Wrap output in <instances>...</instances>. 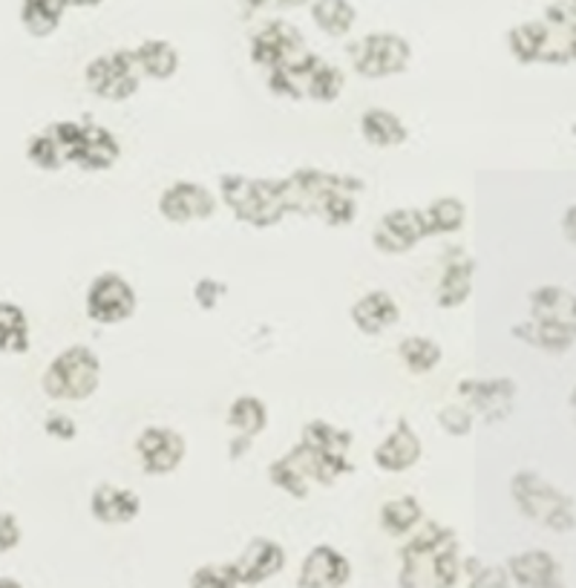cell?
Here are the masks:
<instances>
[{
	"label": "cell",
	"mask_w": 576,
	"mask_h": 588,
	"mask_svg": "<svg viewBox=\"0 0 576 588\" xmlns=\"http://www.w3.org/2000/svg\"><path fill=\"white\" fill-rule=\"evenodd\" d=\"M220 197L228 211L251 229H274L286 220V208L280 197V179L245 174H222Z\"/></svg>",
	"instance_id": "obj_1"
},
{
	"label": "cell",
	"mask_w": 576,
	"mask_h": 588,
	"mask_svg": "<svg viewBox=\"0 0 576 588\" xmlns=\"http://www.w3.org/2000/svg\"><path fill=\"white\" fill-rule=\"evenodd\" d=\"M510 497L524 520L551 528L556 534L574 531V499L533 470H519L510 479Z\"/></svg>",
	"instance_id": "obj_2"
},
{
	"label": "cell",
	"mask_w": 576,
	"mask_h": 588,
	"mask_svg": "<svg viewBox=\"0 0 576 588\" xmlns=\"http://www.w3.org/2000/svg\"><path fill=\"white\" fill-rule=\"evenodd\" d=\"M101 384V358L90 346H67L49 360L41 390L53 401H87Z\"/></svg>",
	"instance_id": "obj_3"
},
{
	"label": "cell",
	"mask_w": 576,
	"mask_h": 588,
	"mask_svg": "<svg viewBox=\"0 0 576 588\" xmlns=\"http://www.w3.org/2000/svg\"><path fill=\"white\" fill-rule=\"evenodd\" d=\"M554 21V30L547 23H522L508 35L510 53L522 64H568L574 58V15L571 7Z\"/></svg>",
	"instance_id": "obj_4"
},
{
	"label": "cell",
	"mask_w": 576,
	"mask_h": 588,
	"mask_svg": "<svg viewBox=\"0 0 576 588\" xmlns=\"http://www.w3.org/2000/svg\"><path fill=\"white\" fill-rule=\"evenodd\" d=\"M84 85L92 96H99L104 101H128L139 92L142 76H139L136 62L130 49H115V53L99 55L92 58L84 69Z\"/></svg>",
	"instance_id": "obj_5"
},
{
	"label": "cell",
	"mask_w": 576,
	"mask_h": 588,
	"mask_svg": "<svg viewBox=\"0 0 576 588\" xmlns=\"http://www.w3.org/2000/svg\"><path fill=\"white\" fill-rule=\"evenodd\" d=\"M84 309L92 323L101 326H115V323L130 321L139 309V295L128 277L115 275V271H101L90 286H87V298Z\"/></svg>",
	"instance_id": "obj_6"
},
{
	"label": "cell",
	"mask_w": 576,
	"mask_h": 588,
	"mask_svg": "<svg viewBox=\"0 0 576 588\" xmlns=\"http://www.w3.org/2000/svg\"><path fill=\"white\" fill-rule=\"evenodd\" d=\"M350 179V174H332L320 168H297L280 179V197L286 214L318 217L323 202L334 188H341Z\"/></svg>",
	"instance_id": "obj_7"
},
{
	"label": "cell",
	"mask_w": 576,
	"mask_h": 588,
	"mask_svg": "<svg viewBox=\"0 0 576 588\" xmlns=\"http://www.w3.org/2000/svg\"><path fill=\"white\" fill-rule=\"evenodd\" d=\"M355 73L364 78H389L410 67L412 49L401 35L392 32H375L357 41L350 49Z\"/></svg>",
	"instance_id": "obj_8"
},
{
	"label": "cell",
	"mask_w": 576,
	"mask_h": 588,
	"mask_svg": "<svg viewBox=\"0 0 576 588\" xmlns=\"http://www.w3.org/2000/svg\"><path fill=\"white\" fill-rule=\"evenodd\" d=\"M139 465L147 476H170L182 467L188 456V442L179 430L165 428V424H151L144 428L136 439Z\"/></svg>",
	"instance_id": "obj_9"
},
{
	"label": "cell",
	"mask_w": 576,
	"mask_h": 588,
	"mask_svg": "<svg viewBox=\"0 0 576 588\" xmlns=\"http://www.w3.org/2000/svg\"><path fill=\"white\" fill-rule=\"evenodd\" d=\"M455 536L453 528L441 525V522H421L416 528V536L401 548V574H398V586L401 588H427V574L435 551Z\"/></svg>",
	"instance_id": "obj_10"
},
{
	"label": "cell",
	"mask_w": 576,
	"mask_h": 588,
	"mask_svg": "<svg viewBox=\"0 0 576 588\" xmlns=\"http://www.w3.org/2000/svg\"><path fill=\"white\" fill-rule=\"evenodd\" d=\"M159 214L170 225H193V222H206L217 214V197L208 191L206 185L179 179V182L167 185L159 193Z\"/></svg>",
	"instance_id": "obj_11"
},
{
	"label": "cell",
	"mask_w": 576,
	"mask_h": 588,
	"mask_svg": "<svg viewBox=\"0 0 576 588\" xmlns=\"http://www.w3.org/2000/svg\"><path fill=\"white\" fill-rule=\"evenodd\" d=\"M427 240L424 217H421V208H395L380 217L375 231H372V245L378 248L380 254H410L418 243Z\"/></svg>",
	"instance_id": "obj_12"
},
{
	"label": "cell",
	"mask_w": 576,
	"mask_h": 588,
	"mask_svg": "<svg viewBox=\"0 0 576 588\" xmlns=\"http://www.w3.org/2000/svg\"><path fill=\"white\" fill-rule=\"evenodd\" d=\"M458 396L467 401V410H476L487 424H499L513 413L516 381L513 378H467L458 384Z\"/></svg>",
	"instance_id": "obj_13"
},
{
	"label": "cell",
	"mask_w": 576,
	"mask_h": 588,
	"mask_svg": "<svg viewBox=\"0 0 576 588\" xmlns=\"http://www.w3.org/2000/svg\"><path fill=\"white\" fill-rule=\"evenodd\" d=\"M421 453H424V444H421L416 428L407 419H398L395 428L384 436V442L375 447L372 462L384 474H407L421 462Z\"/></svg>",
	"instance_id": "obj_14"
},
{
	"label": "cell",
	"mask_w": 576,
	"mask_h": 588,
	"mask_svg": "<svg viewBox=\"0 0 576 588\" xmlns=\"http://www.w3.org/2000/svg\"><path fill=\"white\" fill-rule=\"evenodd\" d=\"M286 548L277 540L254 536L243 548V554L234 559L236 580H240V586H263L272 577H277L286 568Z\"/></svg>",
	"instance_id": "obj_15"
},
{
	"label": "cell",
	"mask_w": 576,
	"mask_h": 588,
	"mask_svg": "<svg viewBox=\"0 0 576 588\" xmlns=\"http://www.w3.org/2000/svg\"><path fill=\"white\" fill-rule=\"evenodd\" d=\"M119 159H122V142L115 138V133L104 124L84 122L69 165H76L87 174H101V170L113 168Z\"/></svg>",
	"instance_id": "obj_16"
},
{
	"label": "cell",
	"mask_w": 576,
	"mask_h": 588,
	"mask_svg": "<svg viewBox=\"0 0 576 588\" xmlns=\"http://www.w3.org/2000/svg\"><path fill=\"white\" fill-rule=\"evenodd\" d=\"M303 35L291 23H268L251 38V62L266 69H277L297 55H303Z\"/></svg>",
	"instance_id": "obj_17"
},
{
	"label": "cell",
	"mask_w": 576,
	"mask_h": 588,
	"mask_svg": "<svg viewBox=\"0 0 576 588\" xmlns=\"http://www.w3.org/2000/svg\"><path fill=\"white\" fill-rule=\"evenodd\" d=\"M352 580V563L334 545H314L300 563L297 588H343Z\"/></svg>",
	"instance_id": "obj_18"
},
{
	"label": "cell",
	"mask_w": 576,
	"mask_h": 588,
	"mask_svg": "<svg viewBox=\"0 0 576 588\" xmlns=\"http://www.w3.org/2000/svg\"><path fill=\"white\" fill-rule=\"evenodd\" d=\"M510 583L519 588H568L565 577H562L560 559L547 551H522L508 559Z\"/></svg>",
	"instance_id": "obj_19"
},
{
	"label": "cell",
	"mask_w": 576,
	"mask_h": 588,
	"mask_svg": "<svg viewBox=\"0 0 576 588\" xmlns=\"http://www.w3.org/2000/svg\"><path fill=\"white\" fill-rule=\"evenodd\" d=\"M350 318L361 335L378 337L401 321V306H398V300L389 291L372 289L352 303Z\"/></svg>",
	"instance_id": "obj_20"
},
{
	"label": "cell",
	"mask_w": 576,
	"mask_h": 588,
	"mask_svg": "<svg viewBox=\"0 0 576 588\" xmlns=\"http://www.w3.org/2000/svg\"><path fill=\"white\" fill-rule=\"evenodd\" d=\"M90 513L101 525H130L142 513V497L122 485L101 481L99 488L92 490Z\"/></svg>",
	"instance_id": "obj_21"
},
{
	"label": "cell",
	"mask_w": 576,
	"mask_h": 588,
	"mask_svg": "<svg viewBox=\"0 0 576 588\" xmlns=\"http://www.w3.org/2000/svg\"><path fill=\"white\" fill-rule=\"evenodd\" d=\"M522 344L536 346L551 355H562L574 346L576 321H556V318H528L524 323H516L510 329Z\"/></svg>",
	"instance_id": "obj_22"
},
{
	"label": "cell",
	"mask_w": 576,
	"mask_h": 588,
	"mask_svg": "<svg viewBox=\"0 0 576 588\" xmlns=\"http://www.w3.org/2000/svg\"><path fill=\"white\" fill-rule=\"evenodd\" d=\"M473 291V257L462 252V248H450L444 257V271L435 286V303L439 309H458L467 303Z\"/></svg>",
	"instance_id": "obj_23"
},
{
	"label": "cell",
	"mask_w": 576,
	"mask_h": 588,
	"mask_svg": "<svg viewBox=\"0 0 576 588\" xmlns=\"http://www.w3.org/2000/svg\"><path fill=\"white\" fill-rule=\"evenodd\" d=\"M361 136L364 142H369L372 147H401L410 131L398 113L387 108H369L361 115Z\"/></svg>",
	"instance_id": "obj_24"
},
{
	"label": "cell",
	"mask_w": 576,
	"mask_h": 588,
	"mask_svg": "<svg viewBox=\"0 0 576 588\" xmlns=\"http://www.w3.org/2000/svg\"><path fill=\"white\" fill-rule=\"evenodd\" d=\"M378 522L380 531L387 536H407L424 522V508H421V502L416 497L403 493V497L387 499V502L380 504Z\"/></svg>",
	"instance_id": "obj_25"
},
{
	"label": "cell",
	"mask_w": 576,
	"mask_h": 588,
	"mask_svg": "<svg viewBox=\"0 0 576 588\" xmlns=\"http://www.w3.org/2000/svg\"><path fill=\"white\" fill-rule=\"evenodd\" d=\"M228 428L236 430L240 439L251 442V439H257L266 433L268 428V407L263 398L257 396H236L228 407Z\"/></svg>",
	"instance_id": "obj_26"
},
{
	"label": "cell",
	"mask_w": 576,
	"mask_h": 588,
	"mask_svg": "<svg viewBox=\"0 0 576 588\" xmlns=\"http://www.w3.org/2000/svg\"><path fill=\"white\" fill-rule=\"evenodd\" d=\"M133 62H136L139 76H147L153 81H167L176 76L179 69V53L167 41H144L139 49H130Z\"/></svg>",
	"instance_id": "obj_27"
},
{
	"label": "cell",
	"mask_w": 576,
	"mask_h": 588,
	"mask_svg": "<svg viewBox=\"0 0 576 588\" xmlns=\"http://www.w3.org/2000/svg\"><path fill=\"white\" fill-rule=\"evenodd\" d=\"M366 185L357 179V176H350L341 188H334L326 197L323 208H320V220L326 222L329 229H346L352 222L357 220V193L364 191Z\"/></svg>",
	"instance_id": "obj_28"
},
{
	"label": "cell",
	"mask_w": 576,
	"mask_h": 588,
	"mask_svg": "<svg viewBox=\"0 0 576 588\" xmlns=\"http://www.w3.org/2000/svg\"><path fill=\"white\" fill-rule=\"evenodd\" d=\"M421 217H424L427 240L447 237V234H455V231L464 229L467 208H464V202L458 197H439L432 199L427 208H421Z\"/></svg>",
	"instance_id": "obj_29"
},
{
	"label": "cell",
	"mask_w": 576,
	"mask_h": 588,
	"mask_svg": "<svg viewBox=\"0 0 576 588\" xmlns=\"http://www.w3.org/2000/svg\"><path fill=\"white\" fill-rule=\"evenodd\" d=\"M318 62H320L318 55L303 53L297 55V58H291L288 64H283V67L268 69V87H272L274 96H283V99L291 101L303 99L306 78H309V73L314 69V64Z\"/></svg>",
	"instance_id": "obj_30"
},
{
	"label": "cell",
	"mask_w": 576,
	"mask_h": 588,
	"mask_svg": "<svg viewBox=\"0 0 576 588\" xmlns=\"http://www.w3.org/2000/svg\"><path fill=\"white\" fill-rule=\"evenodd\" d=\"M0 352L23 355L30 352V318L18 303L0 300Z\"/></svg>",
	"instance_id": "obj_31"
},
{
	"label": "cell",
	"mask_w": 576,
	"mask_h": 588,
	"mask_svg": "<svg viewBox=\"0 0 576 588\" xmlns=\"http://www.w3.org/2000/svg\"><path fill=\"white\" fill-rule=\"evenodd\" d=\"M441 358H444L441 344H435V341L427 335H410L398 344V360H401L407 373L412 375L432 373V369L441 364Z\"/></svg>",
	"instance_id": "obj_32"
},
{
	"label": "cell",
	"mask_w": 576,
	"mask_h": 588,
	"mask_svg": "<svg viewBox=\"0 0 576 588\" xmlns=\"http://www.w3.org/2000/svg\"><path fill=\"white\" fill-rule=\"evenodd\" d=\"M343 87H346L343 69L329 62H318L306 78L303 99L318 101V104H334L343 96Z\"/></svg>",
	"instance_id": "obj_33"
},
{
	"label": "cell",
	"mask_w": 576,
	"mask_h": 588,
	"mask_svg": "<svg viewBox=\"0 0 576 588\" xmlns=\"http://www.w3.org/2000/svg\"><path fill=\"white\" fill-rule=\"evenodd\" d=\"M300 442L311 444V447H318V451H323V453H332V456H350L352 444H355V436H352L350 430L334 428L332 421L311 419L303 428Z\"/></svg>",
	"instance_id": "obj_34"
},
{
	"label": "cell",
	"mask_w": 576,
	"mask_h": 588,
	"mask_svg": "<svg viewBox=\"0 0 576 588\" xmlns=\"http://www.w3.org/2000/svg\"><path fill=\"white\" fill-rule=\"evenodd\" d=\"M67 0H23L21 21L35 38H46L58 30Z\"/></svg>",
	"instance_id": "obj_35"
},
{
	"label": "cell",
	"mask_w": 576,
	"mask_h": 588,
	"mask_svg": "<svg viewBox=\"0 0 576 588\" xmlns=\"http://www.w3.org/2000/svg\"><path fill=\"white\" fill-rule=\"evenodd\" d=\"M533 318H556V321H574V295L565 286H539L531 291Z\"/></svg>",
	"instance_id": "obj_36"
},
{
	"label": "cell",
	"mask_w": 576,
	"mask_h": 588,
	"mask_svg": "<svg viewBox=\"0 0 576 588\" xmlns=\"http://www.w3.org/2000/svg\"><path fill=\"white\" fill-rule=\"evenodd\" d=\"M26 159L38 170H46V174L67 168V153H64V145L58 142V136H55L53 124L44 127V131H38L26 142Z\"/></svg>",
	"instance_id": "obj_37"
},
{
	"label": "cell",
	"mask_w": 576,
	"mask_h": 588,
	"mask_svg": "<svg viewBox=\"0 0 576 588\" xmlns=\"http://www.w3.org/2000/svg\"><path fill=\"white\" fill-rule=\"evenodd\" d=\"M462 577V557H458V536H450L447 543L435 551L427 574V588H453Z\"/></svg>",
	"instance_id": "obj_38"
},
{
	"label": "cell",
	"mask_w": 576,
	"mask_h": 588,
	"mask_svg": "<svg viewBox=\"0 0 576 588\" xmlns=\"http://www.w3.org/2000/svg\"><path fill=\"white\" fill-rule=\"evenodd\" d=\"M268 481H272L274 488H280L283 493H288L291 499H306L311 490V481L306 479L303 470L297 467L291 453L274 458L272 465H268Z\"/></svg>",
	"instance_id": "obj_39"
},
{
	"label": "cell",
	"mask_w": 576,
	"mask_h": 588,
	"mask_svg": "<svg viewBox=\"0 0 576 588\" xmlns=\"http://www.w3.org/2000/svg\"><path fill=\"white\" fill-rule=\"evenodd\" d=\"M311 15H314V23L320 30L326 35H334V38L346 35L352 30V23H355V9L346 0H318V7H314Z\"/></svg>",
	"instance_id": "obj_40"
},
{
	"label": "cell",
	"mask_w": 576,
	"mask_h": 588,
	"mask_svg": "<svg viewBox=\"0 0 576 588\" xmlns=\"http://www.w3.org/2000/svg\"><path fill=\"white\" fill-rule=\"evenodd\" d=\"M190 588H240L234 563H208L190 574Z\"/></svg>",
	"instance_id": "obj_41"
},
{
	"label": "cell",
	"mask_w": 576,
	"mask_h": 588,
	"mask_svg": "<svg viewBox=\"0 0 576 588\" xmlns=\"http://www.w3.org/2000/svg\"><path fill=\"white\" fill-rule=\"evenodd\" d=\"M467 568L470 577V588H510V577L505 566H481L478 559H467L462 563V572Z\"/></svg>",
	"instance_id": "obj_42"
},
{
	"label": "cell",
	"mask_w": 576,
	"mask_h": 588,
	"mask_svg": "<svg viewBox=\"0 0 576 588\" xmlns=\"http://www.w3.org/2000/svg\"><path fill=\"white\" fill-rule=\"evenodd\" d=\"M439 428L453 439L470 436L473 430V410L464 404H447L439 410Z\"/></svg>",
	"instance_id": "obj_43"
},
{
	"label": "cell",
	"mask_w": 576,
	"mask_h": 588,
	"mask_svg": "<svg viewBox=\"0 0 576 588\" xmlns=\"http://www.w3.org/2000/svg\"><path fill=\"white\" fill-rule=\"evenodd\" d=\"M225 295H228V286L220 284V280H213V277H202V280L193 286V300H197L199 309H206V312H213Z\"/></svg>",
	"instance_id": "obj_44"
},
{
	"label": "cell",
	"mask_w": 576,
	"mask_h": 588,
	"mask_svg": "<svg viewBox=\"0 0 576 588\" xmlns=\"http://www.w3.org/2000/svg\"><path fill=\"white\" fill-rule=\"evenodd\" d=\"M21 522H18L15 513L0 511V554H9L21 545Z\"/></svg>",
	"instance_id": "obj_45"
},
{
	"label": "cell",
	"mask_w": 576,
	"mask_h": 588,
	"mask_svg": "<svg viewBox=\"0 0 576 588\" xmlns=\"http://www.w3.org/2000/svg\"><path fill=\"white\" fill-rule=\"evenodd\" d=\"M44 430L58 442H73L76 439V421L69 419L67 413H53L44 419Z\"/></svg>",
	"instance_id": "obj_46"
},
{
	"label": "cell",
	"mask_w": 576,
	"mask_h": 588,
	"mask_svg": "<svg viewBox=\"0 0 576 588\" xmlns=\"http://www.w3.org/2000/svg\"><path fill=\"white\" fill-rule=\"evenodd\" d=\"M0 588H23V586L18 580H12V577H0Z\"/></svg>",
	"instance_id": "obj_47"
},
{
	"label": "cell",
	"mask_w": 576,
	"mask_h": 588,
	"mask_svg": "<svg viewBox=\"0 0 576 588\" xmlns=\"http://www.w3.org/2000/svg\"><path fill=\"white\" fill-rule=\"evenodd\" d=\"M67 3H76V7H92V3H101V0H67Z\"/></svg>",
	"instance_id": "obj_48"
},
{
	"label": "cell",
	"mask_w": 576,
	"mask_h": 588,
	"mask_svg": "<svg viewBox=\"0 0 576 588\" xmlns=\"http://www.w3.org/2000/svg\"><path fill=\"white\" fill-rule=\"evenodd\" d=\"M277 3H283V7H297V3H303V0H277Z\"/></svg>",
	"instance_id": "obj_49"
},
{
	"label": "cell",
	"mask_w": 576,
	"mask_h": 588,
	"mask_svg": "<svg viewBox=\"0 0 576 588\" xmlns=\"http://www.w3.org/2000/svg\"><path fill=\"white\" fill-rule=\"evenodd\" d=\"M248 3H254V7H263V3H266V0H248Z\"/></svg>",
	"instance_id": "obj_50"
}]
</instances>
